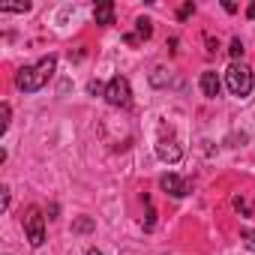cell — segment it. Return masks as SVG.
<instances>
[{
  "mask_svg": "<svg viewBox=\"0 0 255 255\" xmlns=\"http://www.w3.org/2000/svg\"><path fill=\"white\" fill-rule=\"evenodd\" d=\"M219 90H222V81H219V75H216L213 69L201 72V93H204L207 99H216V96H219Z\"/></svg>",
  "mask_w": 255,
  "mask_h": 255,
  "instance_id": "cell-6",
  "label": "cell"
},
{
  "mask_svg": "<svg viewBox=\"0 0 255 255\" xmlns=\"http://www.w3.org/2000/svg\"><path fill=\"white\" fill-rule=\"evenodd\" d=\"M105 99L114 108H129L132 105V87H129V81H126L123 75H114L105 84Z\"/></svg>",
  "mask_w": 255,
  "mask_h": 255,
  "instance_id": "cell-3",
  "label": "cell"
},
{
  "mask_svg": "<svg viewBox=\"0 0 255 255\" xmlns=\"http://www.w3.org/2000/svg\"><path fill=\"white\" fill-rule=\"evenodd\" d=\"M0 129H9V105L3 102V108H0Z\"/></svg>",
  "mask_w": 255,
  "mask_h": 255,
  "instance_id": "cell-12",
  "label": "cell"
},
{
  "mask_svg": "<svg viewBox=\"0 0 255 255\" xmlns=\"http://www.w3.org/2000/svg\"><path fill=\"white\" fill-rule=\"evenodd\" d=\"M54 66H57V57H42L39 63H33V66H24V69L15 75V84H18L24 93H33V90L45 87V81L51 78Z\"/></svg>",
  "mask_w": 255,
  "mask_h": 255,
  "instance_id": "cell-1",
  "label": "cell"
},
{
  "mask_svg": "<svg viewBox=\"0 0 255 255\" xmlns=\"http://www.w3.org/2000/svg\"><path fill=\"white\" fill-rule=\"evenodd\" d=\"M84 255H102V252H99V249H90V252H84Z\"/></svg>",
  "mask_w": 255,
  "mask_h": 255,
  "instance_id": "cell-17",
  "label": "cell"
},
{
  "mask_svg": "<svg viewBox=\"0 0 255 255\" xmlns=\"http://www.w3.org/2000/svg\"><path fill=\"white\" fill-rule=\"evenodd\" d=\"M240 240H243V246H246L249 252H255V231H252V228H243V231H240Z\"/></svg>",
  "mask_w": 255,
  "mask_h": 255,
  "instance_id": "cell-10",
  "label": "cell"
},
{
  "mask_svg": "<svg viewBox=\"0 0 255 255\" xmlns=\"http://www.w3.org/2000/svg\"><path fill=\"white\" fill-rule=\"evenodd\" d=\"M246 15H249V18H255V3H249V9H246Z\"/></svg>",
  "mask_w": 255,
  "mask_h": 255,
  "instance_id": "cell-16",
  "label": "cell"
},
{
  "mask_svg": "<svg viewBox=\"0 0 255 255\" xmlns=\"http://www.w3.org/2000/svg\"><path fill=\"white\" fill-rule=\"evenodd\" d=\"M24 231H27V240L30 246H42L45 243V216L39 207H30L27 216H24Z\"/></svg>",
  "mask_w": 255,
  "mask_h": 255,
  "instance_id": "cell-4",
  "label": "cell"
},
{
  "mask_svg": "<svg viewBox=\"0 0 255 255\" xmlns=\"http://www.w3.org/2000/svg\"><path fill=\"white\" fill-rule=\"evenodd\" d=\"M30 3H15V6H0V12H27Z\"/></svg>",
  "mask_w": 255,
  "mask_h": 255,
  "instance_id": "cell-13",
  "label": "cell"
},
{
  "mask_svg": "<svg viewBox=\"0 0 255 255\" xmlns=\"http://www.w3.org/2000/svg\"><path fill=\"white\" fill-rule=\"evenodd\" d=\"M75 228H78V231H90V228H93V222H90V219H78V222H75Z\"/></svg>",
  "mask_w": 255,
  "mask_h": 255,
  "instance_id": "cell-15",
  "label": "cell"
},
{
  "mask_svg": "<svg viewBox=\"0 0 255 255\" xmlns=\"http://www.w3.org/2000/svg\"><path fill=\"white\" fill-rule=\"evenodd\" d=\"M93 18L96 24H114V3H99L93 9Z\"/></svg>",
  "mask_w": 255,
  "mask_h": 255,
  "instance_id": "cell-8",
  "label": "cell"
},
{
  "mask_svg": "<svg viewBox=\"0 0 255 255\" xmlns=\"http://www.w3.org/2000/svg\"><path fill=\"white\" fill-rule=\"evenodd\" d=\"M156 156H159L162 162H180L183 150H180V147H177L174 141H165V138H162V141L156 144Z\"/></svg>",
  "mask_w": 255,
  "mask_h": 255,
  "instance_id": "cell-7",
  "label": "cell"
},
{
  "mask_svg": "<svg viewBox=\"0 0 255 255\" xmlns=\"http://www.w3.org/2000/svg\"><path fill=\"white\" fill-rule=\"evenodd\" d=\"M225 84H228V90H231L234 96L246 99V96L252 93V69L243 66V63H231L228 72H225Z\"/></svg>",
  "mask_w": 255,
  "mask_h": 255,
  "instance_id": "cell-2",
  "label": "cell"
},
{
  "mask_svg": "<svg viewBox=\"0 0 255 255\" xmlns=\"http://www.w3.org/2000/svg\"><path fill=\"white\" fill-rule=\"evenodd\" d=\"M159 186H162V192H168L171 198H183V195L189 192V183H186L183 177H177V174H162V177H159Z\"/></svg>",
  "mask_w": 255,
  "mask_h": 255,
  "instance_id": "cell-5",
  "label": "cell"
},
{
  "mask_svg": "<svg viewBox=\"0 0 255 255\" xmlns=\"http://www.w3.org/2000/svg\"><path fill=\"white\" fill-rule=\"evenodd\" d=\"M192 12H195V6H192V3H183V6H180V12H177V18L183 21V18H189Z\"/></svg>",
  "mask_w": 255,
  "mask_h": 255,
  "instance_id": "cell-14",
  "label": "cell"
},
{
  "mask_svg": "<svg viewBox=\"0 0 255 255\" xmlns=\"http://www.w3.org/2000/svg\"><path fill=\"white\" fill-rule=\"evenodd\" d=\"M228 54H231V57H234V63H237V57H243V42H240V39H231Z\"/></svg>",
  "mask_w": 255,
  "mask_h": 255,
  "instance_id": "cell-11",
  "label": "cell"
},
{
  "mask_svg": "<svg viewBox=\"0 0 255 255\" xmlns=\"http://www.w3.org/2000/svg\"><path fill=\"white\" fill-rule=\"evenodd\" d=\"M135 30H138V33H135V42H138V39H147V36L153 33V24H150L147 18H138V21H135Z\"/></svg>",
  "mask_w": 255,
  "mask_h": 255,
  "instance_id": "cell-9",
  "label": "cell"
}]
</instances>
